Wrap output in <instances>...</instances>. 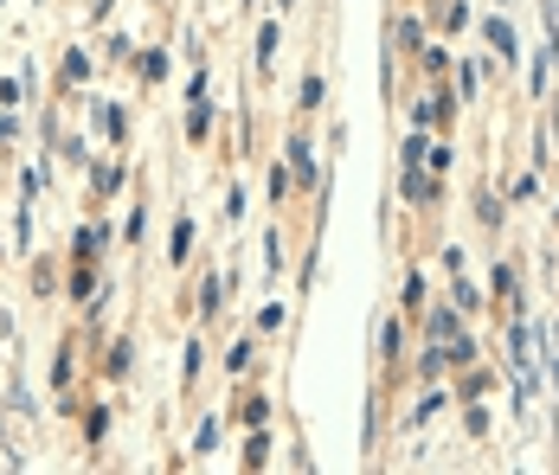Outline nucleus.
Instances as JSON below:
<instances>
[{"mask_svg": "<svg viewBox=\"0 0 559 475\" xmlns=\"http://www.w3.org/2000/svg\"><path fill=\"white\" fill-rule=\"evenodd\" d=\"M13 135H20V122H13V116H0V149H7Z\"/></svg>", "mask_w": 559, "mask_h": 475, "instance_id": "31", "label": "nucleus"}, {"mask_svg": "<svg viewBox=\"0 0 559 475\" xmlns=\"http://www.w3.org/2000/svg\"><path fill=\"white\" fill-rule=\"evenodd\" d=\"M251 347H258V341H231V347H225V372H231V379L251 372Z\"/></svg>", "mask_w": 559, "mask_h": 475, "instance_id": "13", "label": "nucleus"}, {"mask_svg": "<svg viewBox=\"0 0 559 475\" xmlns=\"http://www.w3.org/2000/svg\"><path fill=\"white\" fill-rule=\"evenodd\" d=\"M438 347H444V367H469V360H476V341H469V334H450Z\"/></svg>", "mask_w": 559, "mask_h": 475, "instance_id": "9", "label": "nucleus"}, {"mask_svg": "<svg viewBox=\"0 0 559 475\" xmlns=\"http://www.w3.org/2000/svg\"><path fill=\"white\" fill-rule=\"evenodd\" d=\"M174 264H187L193 258V218H174V245H168Z\"/></svg>", "mask_w": 559, "mask_h": 475, "instance_id": "11", "label": "nucleus"}, {"mask_svg": "<svg viewBox=\"0 0 559 475\" xmlns=\"http://www.w3.org/2000/svg\"><path fill=\"white\" fill-rule=\"evenodd\" d=\"M213 443H219V424L206 418L200 430H193V456H213Z\"/></svg>", "mask_w": 559, "mask_h": 475, "instance_id": "20", "label": "nucleus"}, {"mask_svg": "<svg viewBox=\"0 0 559 475\" xmlns=\"http://www.w3.org/2000/svg\"><path fill=\"white\" fill-rule=\"evenodd\" d=\"M71 296H78V302H91V296H97V270H91V264L71 270Z\"/></svg>", "mask_w": 559, "mask_h": 475, "instance_id": "15", "label": "nucleus"}, {"mask_svg": "<svg viewBox=\"0 0 559 475\" xmlns=\"http://www.w3.org/2000/svg\"><path fill=\"white\" fill-rule=\"evenodd\" d=\"M289 180L302 187V193H316V149H309V135H289Z\"/></svg>", "mask_w": 559, "mask_h": 475, "instance_id": "1", "label": "nucleus"}, {"mask_svg": "<svg viewBox=\"0 0 559 475\" xmlns=\"http://www.w3.org/2000/svg\"><path fill=\"white\" fill-rule=\"evenodd\" d=\"M399 347H405V334H399V321L380 328V360H399Z\"/></svg>", "mask_w": 559, "mask_h": 475, "instance_id": "19", "label": "nucleus"}, {"mask_svg": "<svg viewBox=\"0 0 559 475\" xmlns=\"http://www.w3.org/2000/svg\"><path fill=\"white\" fill-rule=\"evenodd\" d=\"M399 193H405V206H438V200H444V187H438V180H431V174H418V167H405V180H399Z\"/></svg>", "mask_w": 559, "mask_h": 475, "instance_id": "2", "label": "nucleus"}, {"mask_svg": "<svg viewBox=\"0 0 559 475\" xmlns=\"http://www.w3.org/2000/svg\"><path fill=\"white\" fill-rule=\"evenodd\" d=\"M418 372H425V379H438V372H444V347H438V354H418Z\"/></svg>", "mask_w": 559, "mask_h": 475, "instance_id": "29", "label": "nucleus"}, {"mask_svg": "<svg viewBox=\"0 0 559 475\" xmlns=\"http://www.w3.org/2000/svg\"><path fill=\"white\" fill-rule=\"evenodd\" d=\"M135 78H142V84H162V78H168V58H162V52H142V58H135Z\"/></svg>", "mask_w": 559, "mask_h": 475, "instance_id": "14", "label": "nucleus"}, {"mask_svg": "<svg viewBox=\"0 0 559 475\" xmlns=\"http://www.w3.org/2000/svg\"><path fill=\"white\" fill-rule=\"evenodd\" d=\"M271 58H277V26L264 20V26H258V64H271Z\"/></svg>", "mask_w": 559, "mask_h": 475, "instance_id": "21", "label": "nucleus"}, {"mask_svg": "<svg viewBox=\"0 0 559 475\" xmlns=\"http://www.w3.org/2000/svg\"><path fill=\"white\" fill-rule=\"evenodd\" d=\"M71 372H78V354H71V341H64L58 360H52V392H71Z\"/></svg>", "mask_w": 559, "mask_h": 475, "instance_id": "12", "label": "nucleus"}, {"mask_svg": "<svg viewBox=\"0 0 559 475\" xmlns=\"http://www.w3.org/2000/svg\"><path fill=\"white\" fill-rule=\"evenodd\" d=\"M104 245H110V225H84V231H78V264H97Z\"/></svg>", "mask_w": 559, "mask_h": 475, "instance_id": "6", "label": "nucleus"}, {"mask_svg": "<svg viewBox=\"0 0 559 475\" xmlns=\"http://www.w3.org/2000/svg\"><path fill=\"white\" fill-rule=\"evenodd\" d=\"M231 412H238L245 430H258V424H271V399H264V392H238V405H231Z\"/></svg>", "mask_w": 559, "mask_h": 475, "instance_id": "5", "label": "nucleus"}, {"mask_svg": "<svg viewBox=\"0 0 559 475\" xmlns=\"http://www.w3.org/2000/svg\"><path fill=\"white\" fill-rule=\"evenodd\" d=\"M264 463H271V437H264V424H258V430L245 437V470H264Z\"/></svg>", "mask_w": 559, "mask_h": 475, "instance_id": "10", "label": "nucleus"}, {"mask_svg": "<svg viewBox=\"0 0 559 475\" xmlns=\"http://www.w3.org/2000/svg\"><path fill=\"white\" fill-rule=\"evenodd\" d=\"M418 302H425V276L412 270V276H405V309H418Z\"/></svg>", "mask_w": 559, "mask_h": 475, "instance_id": "25", "label": "nucleus"}, {"mask_svg": "<svg viewBox=\"0 0 559 475\" xmlns=\"http://www.w3.org/2000/svg\"><path fill=\"white\" fill-rule=\"evenodd\" d=\"M122 180H129V167H122V161H110V167L97 161V174H91V187H97L104 200H110V193H122Z\"/></svg>", "mask_w": 559, "mask_h": 475, "instance_id": "7", "label": "nucleus"}, {"mask_svg": "<svg viewBox=\"0 0 559 475\" xmlns=\"http://www.w3.org/2000/svg\"><path fill=\"white\" fill-rule=\"evenodd\" d=\"M206 135H213V104L206 97H187V142L206 149Z\"/></svg>", "mask_w": 559, "mask_h": 475, "instance_id": "4", "label": "nucleus"}, {"mask_svg": "<svg viewBox=\"0 0 559 475\" xmlns=\"http://www.w3.org/2000/svg\"><path fill=\"white\" fill-rule=\"evenodd\" d=\"M425 155H431V142H425V135H405V149H399V161H405V167H418Z\"/></svg>", "mask_w": 559, "mask_h": 475, "instance_id": "23", "label": "nucleus"}, {"mask_svg": "<svg viewBox=\"0 0 559 475\" xmlns=\"http://www.w3.org/2000/svg\"><path fill=\"white\" fill-rule=\"evenodd\" d=\"M193 309H200L206 321H213V316L225 309V283L213 276V270H200V283H193Z\"/></svg>", "mask_w": 559, "mask_h": 475, "instance_id": "3", "label": "nucleus"}, {"mask_svg": "<svg viewBox=\"0 0 559 475\" xmlns=\"http://www.w3.org/2000/svg\"><path fill=\"white\" fill-rule=\"evenodd\" d=\"M322 104H329V84H322V78L309 71V78H302V109L316 116V109H322Z\"/></svg>", "mask_w": 559, "mask_h": 475, "instance_id": "17", "label": "nucleus"}, {"mask_svg": "<svg viewBox=\"0 0 559 475\" xmlns=\"http://www.w3.org/2000/svg\"><path fill=\"white\" fill-rule=\"evenodd\" d=\"M271 200H289V167H271Z\"/></svg>", "mask_w": 559, "mask_h": 475, "instance_id": "30", "label": "nucleus"}, {"mask_svg": "<svg viewBox=\"0 0 559 475\" xmlns=\"http://www.w3.org/2000/svg\"><path fill=\"white\" fill-rule=\"evenodd\" d=\"M489 39H496V52H502V58H514V33H508L502 20H496V26H489Z\"/></svg>", "mask_w": 559, "mask_h": 475, "instance_id": "26", "label": "nucleus"}, {"mask_svg": "<svg viewBox=\"0 0 559 475\" xmlns=\"http://www.w3.org/2000/svg\"><path fill=\"white\" fill-rule=\"evenodd\" d=\"M456 316H463L456 302H450V309H431V316H425V334H431V341H450V334H456Z\"/></svg>", "mask_w": 559, "mask_h": 475, "instance_id": "8", "label": "nucleus"}, {"mask_svg": "<svg viewBox=\"0 0 559 475\" xmlns=\"http://www.w3.org/2000/svg\"><path fill=\"white\" fill-rule=\"evenodd\" d=\"M52 283H58L52 264H33V289H39V296H52Z\"/></svg>", "mask_w": 559, "mask_h": 475, "instance_id": "28", "label": "nucleus"}, {"mask_svg": "<svg viewBox=\"0 0 559 475\" xmlns=\"http://www.w3.org/2000/svg\"><path fill=\"white\" fill-rule=\"evenodd\" d=\"M392 46H399V52H418V46H425V33H418L412 20H399V26H392Z\"/></svg>", "mask_w": 559, "mask_h": 475, "instance_id": "18", "label": "nucleus"}, {"mask_svg": "<svg viewBox=\"0 0 559 475\" xmlns=\"http://www.w3.org/2000/svg\"><path fill=\"white\" fill-rule=\"evenodd\" d=\"M91 78V58L84 52H64V84H84Z\"/></svg>", "mask_w": 559, "mask_h": 475, "instance_id": "22", "label": "nucleus"}, {"mask_svg": "<svg viewBox=\"0 0 559 475\" xmlns=\"http://www.w3.org/2000/svg\"><path fill=\"white\" fill-rule=\"evenodd\" d=\"M104 129H110V142H122V129H129V116H122V109H104Z\"/></svg>", "mask_w": 559, "mask_h": 475, "instance_id": "27", "label": "nucleus"}, {"mask_svg": "<svg viewBox=\"0 0 559 475\" xmlns=\"http://www.w3.org/2000/svg\"><path fill=\"white\" fill-rule=\"evenodd\" d=\"M104 367H110V379H129V367H135L129 341H110V360H104Z\"/></svg>", "mask_w": 559, "mask_h": 475, "instance_id": "16", "label": "nucleus"}, {"mask_svg": "<svg viewBox=\"0 0 559 475\" xmlns=\"http://www.w3.org/2000/svg\"><path fill=\"white\" fill-rule=\"evenodd\" d=\"M84 437H91V443H104V437H110V412H104V405L84 418Z\"/></svg>", "mask_w": 559, "mask_h": 475, "instance_id": "24", "label": "nucleus"}]
</instances>
